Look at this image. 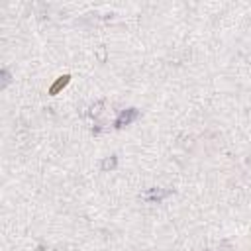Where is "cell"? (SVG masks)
I'll list each match as a JSON object with an SVG mask.
<instances>
[{"label": "cell", "instance_id": "7a4b0ae2", "mask_svg": "<svg viewBox=\"0 0 251 251\" xmlns=\"http://www.w3.org/2000/svg\"><path fill=\"white\" fill-rule=\"evenodd\" d=\"M171 194H173V190H159V188L155 190V188H153V190L143 192L141 198L147 200V202H161L163 198H167V196H171Z\"/></svg>", "mask_w": 251, "mask_h": 251}, {"label": "cell", "instance_id": "6da1fadb", "mask_svg": "<svg viewBox=\"0 0 251 251\" xmlns=\"http://www.w3.org/2000/svg\"><path fill=\"white\" fill-rule=\"evenodd\" d=\"M139 118V112L135 110V108H127V110H124L118 118H116V127H124V126H129L131 122H135Z\"/></svg>", "mask_w": 251, "mask_h": 251}, {"label": "cell", "instance_id": "3957f363", "mask_svg": "<svg viewBox=\"0 0 251 251\" xmlns=\"http://www.w3.org/2000/svg\"><path fill=\"white\" fill-rule=\"evenodd\" d=\"M67 80H69V76H63V80H59V82L51 88V92H57V88H61V86H65V84H67Z\"/></svg>", "mask_w": 251, "mask_h": 251}]
</instances>
